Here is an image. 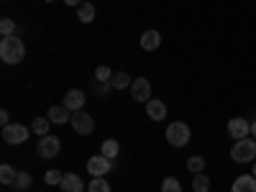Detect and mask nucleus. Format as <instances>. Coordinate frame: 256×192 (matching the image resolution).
Here are the masks:
<instances>
[{"label":"nucleus","mask_w":256,"mask_h":192,"mask_svg":"<svg viewBox=\"0 0 256 192\" xmlns=\"http://www.w3.org/2000/svg\"><path fill=\"white\" fill-rule=\"evenodd\" d=\"M146 116L152 118V120H156V123H162L166 118V105L159 98H152V100L146 102Z\"/></svg>","instance_id":"nucleus-12"},{"label":"nucleus","mask_w":256,"mask_h":192,"mask_svg":"<svg viewBox=\"0 0 256 192\" xmlns=\"http://www.w3.org/2000/svg\"><path fill=\"white\" fill-rule=\"evenodd\" d=\"M118 152H120V146H118L116 138H105L102 146H100V154L108 156V159H118Z\"/></svg>","instance_id":"nucleus-17"},{"label":"nucleus","mask_w":256,"mask_h":192,"mask_svg":"<svg viewBox=\"0 0 256 192\" xmlns=\"http://www.w3.org/2000/svg\"><path fill=\"white\" fill-rule=\"evenodd\" d=\"M24 56H26L24 41H20L16 34L13 36H3V41H0V59H3L6 64H20Z\"/></svg>","instance_id":"nucleus-1"},{"label":"nucleus","mask_w":256,"mask_h":192,"mask_svg":"<svg viewBox=\"0 0 256 192\" xmlns=\"http://www.w3.org/2000/svg\"><path fill=\"white\" fill-rule=\"evenodd\" d=\"M84 100H88V98H84V92L82 90H70L67 95H64V108H67V110H72V113H77V110H82L84 108Z\"/></svg>","instance_id":"nucleus-11"},{"label":"nucleus","mask_w":256,"mask_h":192,"mask_svg":"<svg viewBox=\"0 0 256 192\" xmlns=\"http://www.w3.org/2000/svg\"><path fill=\"white\" fill-rule=\"evenodd\" d=\"M64 3L72 6V8H80V6H82V0H64Z\"/></svg>","instance_id":"nucleus-31"},{"label":"nucleus","mask_w":256,"mask_h":192,"mask_svg":"<svg viewBox=\"0 0 256 192\" xmlns=\"http://www.w3.org/2000/svg\"><path fill=\"white\" fill-rule=\"evenodd\" d=\"M251 136H254V138H256V118H254V120H251Z\"/></svg>","instance_id":"nucleus-32"},{"label":"nucleus","mask_w":256,"mask_h":192,"mask_svg":"<svg viewBox=\"0 0 256 192\" xmlns=\"http://www.w3.org/2000/svg\"><path fill=\"white\" fill-rule=\"evenodd\" d=\"M49 128H52V120H49L46 116L31 120V131H34L36 136H49Z\"/></svg>","instance_id":"nucleus-18"},{"label":"nucleus","mask_w":256,"mask_h":192,"mask_svg":"<svg viewBox=\"0 0 256 192\" xmlns=\"http://www.w3.org/2000/svg\"><path fill=\"white\" fill-rule=\"evenodd\" d=\"M131 95H134V100L136 102H148L152 100V82H148L146 77H136L134 80V84H131Z\"/></svg>","instance_id":"nucleus-8"},{"label":"nucleus","mask_w":256,"mask_h":192,"mask_svg":"<svg viewBox=\"0 0 256 192\" xmlns=\"http://www.w3.org/2000/svg\"><path fill=\"white\" fill-rule=\"evenodd\" d=\"M110 84H113V90H126V88H131V84H134V77L128 72H113Z\"/></svg>","instance_id":"nucleus-16"},{"label":"nucleus","mask_w":256,"mask_h":192,"mask_svg":"<svg viewBox=\"0 0 256 192\" xmlns=\"http://www.w3.org/2000/svg\"><path fill=\"white\" fill-rule=\"evenodd\" d=\"M164 138L172 144L174 148H184L192 138V131H190V126L182 123V120H174V123H169L166 126V131H164Z\"/></svg>","instance_id":"nucleus-3"},{"label":"nucleus","mask_w":256,"mask_h":192,"mask_svg":"<svg viewBox=\"0 0 256 192\" xmlns=\"http://www.w3.org/2000/svg\"><path fill=\"white\" fill-rule=\"evenodd\" d=\"M230 192H256V177L254 174H241L233 180Z\"/></svg>","instance_id":"nucleus-14"},{"label":"nucleus","mask_w":256,"mask_h":192,"mask_svg":"<svg viewBox=\"0 0 256 192\" xmlns=\"http://www.w3.org/2000/svg\"><path fill=\"white\" fill-rule=\"evenodd\" d=\"M0 126H10V116H8V110H0Z\"/></svg>","instance_id":"nucleus-30"},{"label":"nucleus","mask_w":256,"mask_h":192,"mask_svg":"<svg viewBox=\"0 0 256 192\" xmlns=\"http://www.w3.org/2000/svg\"><path fill=\"white\" fill-rule=\"evenodd\" d=\"M36 152H38V156L41 159H54L59 152H62V141H59V136H41L38 138V146H36Z\"/></svg>","instance_id":"nucleus-7"},{"label":"nucleus","mask_w":256,"mask_h":192,"mask_svg":"<svg viewBox=\"0 0 256 192\" xmlns=\"http://www.w3.org/2000/svg\"><path fill=\"white\" fill-rule=\"evenodd\" d=\"M95 80H98V82H110V80H113V70L102 64V67L95 70Z\"/></svg>","instance_id":"nucleus-28"},{"label":"nucleus","mask_w":256,"mask_h":192,"mask_svg":"<svg viewBox=\"0 0 256 192\" xmlns=\"http://www.w3.org/2000/svg\"><path fill=\"white\" fill-rule=\"evenodd\" d=\"M88 192H110V184L102 177H92V182L88 184Z\"/></svg>","instance_id":"nucleus-24"},{"label":"nucleus","mask_w":256,"mask_h":192,"mask_svg":"<svg viewBox=\"0 0 256 192\" xmlns=\"http://www.w3.org/2000/svg\"><path fill=\"white\" fill-rule=\"evenodd\" d=\"M92 88H95V92H98L100 98H108V95L113 92V84H110V82H98V80H92Z\"/></svg>","instance_id":"nucleus-27"},{"label":"nucleus","mask_w":256,"mask_h":192,"mask_svg":"<svg viewBox=\"0 0 256 192\" xmlns=\"http://www.w3.org/2000/svg\"><path fill=\"white\" fill-rule=\"evenodd\" d=\"M16 169L10 166V164H3V166H0V182H3V184H8V187H13V182H16Z\"/></svg>","instance_id":"nucleus-23"},{"label":"nucleus","mask_w":256,"mask_h":192,"mask_svg":"<svg viewBox=\"0 0 256 192\" xmlns=\"http://www.w3.org/2000/svg\"><path fill=\"white\" fill-rule=\"evenodd\" d=\"M210 190V177L202 174H192V192H208Z\"/></svg>","instance_id":"nucleus-20"},{"label":"nucleus","mask_w":256,"mask_h":192,"mask_svg":"<svg viewBox=\"0 0 256 192\" xmlns=\"http://www.w3.org/2000/svg\"><path fill=\"white\" fill-rule=\"evenodd\" d=\"M138 44H141V49H144V52H156V49L162 46V34H159L156 28H148V31H144V34H141Z\"/></svg>","instance_id":"nucleus-10"},{"label":"nucleus","mask_w":256,"mask_h":192,"mask_svg":"<svg viewBox=\"0 0 256 192\" xmlns=\"http://www.w3.org/2000/svg\"><path fill=\"white\" fill-rule=\"evenodd\" d=\"M77 18L82 20V24H92V18H95V6L92 3H82L77 8Z\"/></svg>","instance_id":"nucleus-19"},{"label":"nucleus","mask_w":256,"mask_h":192,"mask_svg":"<svg viewBox=\"0 0 256 192\" xmlns=\"http://www.w3.org/2000/svg\"><path fill=\"white\" fill-rule=\"evenodd\" d=\"M116 169V159H108V156H102V154H95L88 159V172L92 177H105L108 172H113Z\"/></svg>","instance_id":"nucleus-5"},{"label":"nucleus","mask_w":256,"mask_h":192,"mask_svg":"<svg viewBox=\"0 0 256 192\" xmlns=\"http://www.w3.org/2000/svg\"><path fill=\"white\" fill-rule=\"evenodd\" d=\"M31 182H34V180H31L28 172H18V174H16V182H13V190H16V192H26V190L31 187Z\"/></svg>","instance_id":"nucleus-21"},{"label":"nucleus","mask_w":256,"mask_h":192,"mask_svg":"<svg viewBox=\"0 0 256 192\" xmlns=\"http://www.w3.org/2000/svg\"><path fill=\"white\" fill-rule=\"evenodd\" d=\"M0 34H3V36H13V34H16V24H13L10 18L0 20Z\"/></svg>","instance_id":"nucleus-29"},{"label":"nucleus","mask_w":256,"mask_h":192,"mask_svg":"<svg viewBox=\"0 0 256 192\" xmlns=\"http://www.w3.org/2000/svg\"><path fill=\"white\" fill-rule=\"evenodd\" d=\"M31 136V128L24 126V123H10L3 128V141L10 144V146H20V144H26Z\"/></svg>","instance_id":"nucleus-4"},{"label":"nucleus","mask_w":256,"mask_h":192,"mask_svg":"<svg viewBox=\"0 0 256 192\" xmlns=\"http://www.w3.org/2000/svg\"><path fill=\"white\" fill-rule=\"evenodd\" d=\"M230 159L236 164H254L256 162V138H241L230 146Z\"/></svg>","instance_id":"nucleus-2"},{"label":"nucleus","mask_w":256,"mask_h":192,"mask_svg":"<svg viewBox=\"0 0 256 192\" xmlns=\"http://www.w3.org/2000/svg\"><path fill=\"white\" fill-rule=\"evenodd\" d=\"M44 3H54V0H44Z\"/></svg>","instance_id":"nucleus-34"},{"label":"nucleus","mask_w":256,"mask_h":192,"mask_svg":"<svg viewBox=\"0 0 256 192\" xmlns=\"http://www.w3.org/2000/svg\"><path fill=\"white\" fill-rule=\"evenodd\" d=\"M62 180H64V174L59 172V169H49V172L44 174V182H46L49 187H56V184H62Z\"/></svg>","instance_id":"nucleus-26"},{"label":"nucleus","mask_w":256,"mask_h":192,"mask_svg":"<svg viewBox=\"0 0 256 192\" xmlns=\"http://www.w3.org/2000/svg\"><path fill=\"white\" fill-rule=\"evenodd\" d=\"M162 192H184V190H182V182L177 177H166L162 182Z\"/></svg>","instance_id":"nucleus-25"},{"label":"nucleus","mask_w":256,"mask_h":192,"mask_svg":"<svg viewBox=\"0 0 256 192\" xmlns=\"http://www.w3.org/2000/svg\"><path fill=\"white\" fill-rule=\"evenodd\" d=\"M70 126L74 128V134H77V136H90V134L95 131V120H92V116H90V113H84V110L72 113Z\"/></svg>","instance_id":"nucleus-6"},{"label":"nucleus","mask_w":256,"mask_h":192,"mask_svg":"<svg viewBox=\"0 0 256 192\" xmlns=\"http://www.w3.org/2000/svg\"><path fill=\"white\" fill-rule=\"evenodd\" d=\"M251 174H254V177H256V162H254V169H251Z\"/></svg>","instance_id":"nucleus-33"},{"label":"nucleus","mask_w":256,"mask_h":192,"mask_svg":"<svg viewBox=\"0 0 256 192\" xmlns=\"http://www.w3.org/2000/svg\"><path fill=\"white\" fill-rule=\"evenodd\" d=\"M46 118L56 126H64V123H70L72 120V110H67L64 105H54V108L46 110Z\"/></svg>","instance_id":"nucleus-13"},{"label":"nucleus","mask_w":256,"mask_h":192,"mask_svg":"<svg viewBox=\"0 0 256 192\" xmlns=\"http://www.w3.org/2000/svg\"><path fill=\"white\" fill-rule=\"evenodd\" d=\"M59 190L62 192H84V182L77 177V174H64V180H62V184H59Z\"/></svg>","instance_id":"nucleus-15"},{"label":"nucleus","mask_w":256,"mask_h":192,"mask_svg":"<svg viewBox=\"0 0 256 192\" xmlns=\"http://www.w3.org/2000/svg\"><path fill=\"white\" fill-rule=\"evenodd\" d=\"M187 169H190L192 174H202V172H205V159H202L200 154L190 156V159H187Z\"/></svg>","instance_id":"nucleus-22"},{"label":"nucleus","mask_w":256,"mask_h":192,"mask_svg":"<svg viewBox=\"0 0 256 192\" xmlns=\"http://www.w3.org/2000/svg\"><path fill=\"white\" fill-rule=\"evenodd\" d=\"M226 131H228V136H230L233 141H241V138H246V136L251 134V123H248L246 118H230Z\"/></svg>","instance_id":"nucleus-9"}]
</instances>
